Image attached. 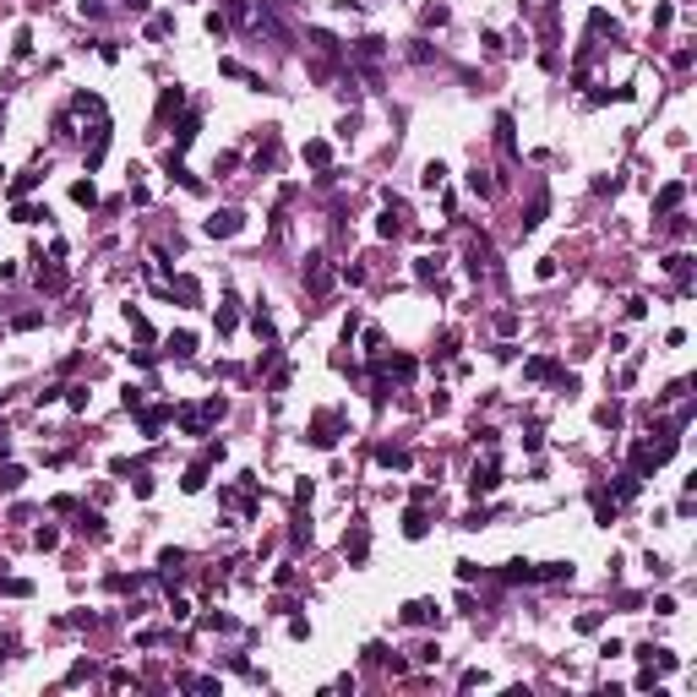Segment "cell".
I'll return each mask as SVG.
<instances>
[{"mask_svg": "<svg viewBox=\"0 0 697 697\" xmlns=\"http://www.w3.org/2000/svg\"><path fill=\"white\" fill-rule=\"evenodd\" d=\"M496 485H501V474H496V464H474V479H468V490H474V496H490Z\"/></svg>", "mask_w": 697, "mask_h": 697, "instance_id": "6da1fadb", "label": "cell"}, {"mask_svg": "<svg viewBox=\"0 0 697 697\" xmlns=\"http://www.w3.org/2000/svg\"><path fill=\"white\" fill-rule=\"evenodd\" d=\"M332 442H338V414H321L310 425V447H332Z\"/></svg>", "mask_w": 697, "mask_h": 697, "instance_id": "7a4b0ae2", "label": "cell"}, {"mask_svg": "<svg viewBox=\"0 0 697 697\" xmlns=\"http://www.w3.org/2000/svg\"><path fill=\"white\" fill-rule=\"evenodd\" d=\"M234 229H240V213H234V207H224V213L207 218V234H234Z\"/></svg>", "mask_w": 697, "mask_h": 697, "instance_id": "3957f363", "label": "cell"}, {"mask_svg": "<svg viewBox=\"0 0 697 697\" xmlns=\"http://www.w3.org/2000/svg\"><path fill=\"white\" fill-rule=\"evenodd\" d=\"M376 464H387V468H409V453H403V447H382V453H376Z\"/></svg>", "mask_w": 697, "mask_h": 697, "instance_id": "277c9868", "label": "cell"}, {"mask_svg": "<svg viewBox=\"0 0 697 697\" xmlns=\"http://www.w3.org/2000/svg\"><path fill=\"white\" fill-rule=\"evenodd\" d=\"M425 529H431V523H425V512H409V518H403V534H409V540H420Z\"/></svg>", "mask_w": 697, "mask_h": 697, "instance_id": "5b68a950", "label": "cell"}, {"mask_svg": "<svg viewBox=\"0 0 697 697\" xmlns=\"http://www.w3.org/2000/svg\"><path fill=\"white\" fill-rule=\"evenodd\" d=\"M71 196H77L82 207H93V202H98V191H93V180H77V185H71Z\"/></svg>", "mask_w": 697, "mask_h": 697, "instance_id": "8992f818", "label": "cell"}, {"mask_svg": "<svg viewBox=\"0 0 697 697\" xmlns=\"http://www.w3.org/2000/svg\"><path fill=\"white\" fill-rule=\"evenodd\" d=\"M403 621H409V626H420V621H431V605H425V599H414V605L403 610Z\"/></svg>", "mask_w": 697, "mask_h": 697, "instance_id": "52a82bcc", "label": "cell"}, {"mask_svg": "<svg viewBox=\"0 0 697 697\" xmlns=\"http://www.w3.org/2000/svg\"><path fill=\"white\" fill-rule=\"evenodd\" d=\"M191 349H196L191 332H174V338H169V354H191Z\"/></svg>", "mask_w": 697, "mask_h": 697, "instance_id": "ba28073f", "label": "cell"}, {"mask_svg": "<svg viewBox=\"0 0 697 697\" xmlns=\"http://www.w3.org/2000/svg\"><path fill=\"white\" fill-rule=\"evenodd\" d=\"M327 158H332V153H327V142H306V163H316V169H321Z\"/></svg>", "mask_w": 697, "mask_h": 697, "instance_id": "9c48e42d", "label": "cell"}, {"mask_svg": "<svg viewBox=\"0 0 697 697\" xmlns=\"http://www.w3.org/2000/svg\"><path fill=\"white\" fill-rule=\"evenodd\" d=\"M676 202H681V185H665V191H659V202H654V207H659V213H665V207H676Z\"/></svg>", "mask_w": 697, "mask_h": 697, "instance_id": "30bf717a", "label": "cell"}, {"mask_svg": "<svg viewBox=\"0 0 697 697\" xmlns=\"http://www.w3.org/2000/svg\"><path fill=\"white\" fill-rule=\"evenodd\" d=\"M447 180V163H425V185H442Z\"/></svg>", "mask_w": 697, "mask_h": 697, "instance_id": "8fae6325", "label": "cell"}, {"mask_svg": "<svg viewBox=\"0 0 697 697\" xmlns=\"http://www.w3.org/2000/svg\"><path fill=\"white\" fill-rule=\"evenodd\" d=\"M22 485V468H0V490H16Z\"/></svg>", "mask_w": 697, "mask_h": 697, "instance_id": "7c38bea8", "label": "cell"}]
</instances>
